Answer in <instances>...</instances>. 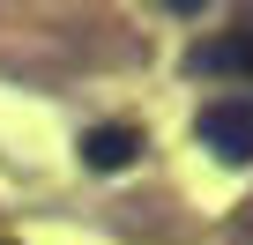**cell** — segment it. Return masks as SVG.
Here are the masks:
<instances>
[{"instance_id": "3957f363", "label": "cell", "mask_w": 253, "mask_h": 245, "mask_svg": "<svg viewBox=\"0 0 253 245\" xmlns=\"http://www.w3.org/2000/svg\"><path fill=\"white\" fill-rule=\"evenodd\" d=\"M142 156V127H119V119H104V127L82 134V164L89 171H126Z\"/></svg>"}, {"instance_id": "6da1fadb", "label": "cell", "mask_w": 253, "mask_h": 245, "mask_svg": "<svg viewBox=\"0 0 253 245\" xmlns=\"http://www.w3.org/2000/svg\"><path fill=\"white\" fill-rule=\"evenodd\" d=\"M194 134H201L223 164H253V104H246V97H216V104H201Z\"/></svg>"}, {"instance_id": "7a4b0ae2", "label": "cell", "mask_w": 253, "mask_h": 245, "mask_svg": "<svg viewBox=\"0 0 253 245\" xmlns=\"http://www.w3.org/2000/svg\"><path fill=\"white\" fill-rule=\"evenodd\" d=\"M186 74H209V82H253V30H223L209 45L186 52Z\"/></svg>"}]
</instances>
